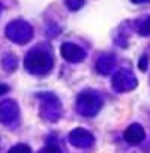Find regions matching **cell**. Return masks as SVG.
Listing matches in <instances>:
<instances>
[{
	"mask_svg": "<svg viewBox=\"0 0 150 153\" xmlns=\"http://www.w3.org/2000/svg\"><path fill=\"white\" fill-rule=\"evenodd\" d=\"M8 90V87L6 86H0V95H2V93H5Z\"/></svg>",
	"mask_w": 150,
	"mask_h": 153,
	"instance_id": "7a4b0ae2",
	"label": "cell"
},
{
	"mask_svg": "<svg viewBox=\"0 0 150 153\" xmlns=\"http://www.w3.org/2000/svg\"><path fill=\"white\" fill-rule=\"evenodd\" d=\"M17 150H26V152H29V147H26V146H17V147L11 149V152H17Z\"/></svg>",
	"mask_w": 150,
	"mask_h": 153,
	"instance_id": "6da1fadb",
	"label": "cell"
}]
</instances>
